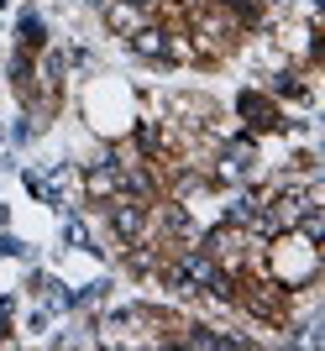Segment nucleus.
<instances>
[{
	"label": "nucleus",
	"instance_id": "obj_8",
	"mask_svg": "<svg viewBox=\"0 0 325 351\" xmlns=\"http://www.w3.org/2000/svg\"><path fill=\"white\" fill-rule=\"evenodd\" d=\"M110 27H136V5H110Z\"/></svg>",
	"mask_w": 325,
	"mask_h": 351
},
{
	"label": "nucleus",
	"instance_id": "obj_10",
	"mask_svg": "<svg viewBox=\"0 0 325 351\" xmlns=\"http://www.w3.org/2000/svg\"><path fill=\"white\" fill-rule=\"evenodd\" d=\"M252 210H257V205H252L247 194H241V199H237V205H231V210H226V215H231V220H241V226H247V220H252Z\"/></svg>",
	"mask_w": 325,
	"mask_h": 351
},
{
	"label": "nucleus",
	"instance_id": "obj_9",
	"mask_svg": "<svg viewBox=\"0 0 325 351\" xmlns=\"http://www.w3.org/2000/svg\"><path fill=\"white\" fill-rule=\"evenodd\" d=\"M21 43H43V21H37V16H21Z\"/></svg>",
	"mask_w": 325,
	"mask_h": 351
},
{
	"label": "nucleus",
	"instance_id": "obj_7",
	"mask_svg": "<svg viewBox=\"0 0 325 351\" xmlns=\"http://www.w3.org/2000/svg\"><path fill=\"white\" fill-rule=\"evenodd\" d=\"M63 236H69V247H89V231H84V220H79V215L63 220Z\"/></svg>",
	"mask_w": 325,
	"mask_h": 351
},
{
	"label": "nucleus",
	"instance_id": "obj_5",
	"mask_svg": "<svg viewBox=\"0 0 325 351\" xmlns=\"http://www.w3.org/2000/svg\"><path fill=\"white\" fill-rule=\"evenodd\" d=\"M241 116H252V121H257V126H273V110H267V100H263V95H241Z\"/></svg>",
	"mask_w": 325,
	"mask_h": 351
},
{
	"label": "nucleus",
	"instance_id": "obj_1",
	"mask_svg": "<svg viewBox=\"0 0 325 351\" xmlns=\"http://www.w3.org/2000/svg\"><path fill=\"white\" fill-rule=\"evenodd\" d=\"M110 231L121 241H136V236L147 231V205H136V199H116L110 205Z\"/></svg>",
	"mask_w": 325,
	"mask_h": 351
},
{
	"label": "nucleus",
	"instance_id": "obj_4",
	"mask_svg": "<svg viewBox=\"0 0 325 351\" xmlns=\"http://www.w3.org/2000/svg\"><path fill=\"white\" fill-rule=\"evenodd\" d=\"M136 53H147V58H173V47L162 43V32H147V27H136Z\"/></svg>",
	"mask_w": 325,
	"mask_h": 351
},
{
	"label": "nucleus",
	"instance_id": "obj_2",
	"mask_svg": "<svg viewBox=\"0 0 325 351\" xmlns=\"http://www.w3.org/2000/svg\"><path fill=\"white\" fill-rule=\"evenodd\" d=\"M252 168H257V152H252V142H231V147H226V178H247Z\"/></svg>",
	"mask_w": 325,
	"mask_h": 351
},
{
	"label": "nucleus",
	"instance_id": "obj_3",
	"mask_svg": "<svg viewBox=\"0 0 325 351\" xmlns=\"http://www.w3.org/2000/svg\"><path fill=\"white\" fill-rule=\"evenodd\" d=\"M84 184H89V194H116L121 189V168H116V162H95Z\"/></svg>",
	"mask_w": 325,
	"mask_h": 351
},
{
	"label": "nucleus",
	"instance_id": "obj_11",
	"mask_svg": "<svg viewBox=\"0 0 325 351\" xmlns=\"http://www.w3.org/2000/svg\"><path fill=\"white\" fill-rule=\"evenodd\" d=\"M21 252H27L21 241H11V236H0V257H21Z\"/></svg>",
	"mask_w": 325,
	"mask_h": 351
},
{
	"label": "nucleus",
	"instance_id": "obj_12",
	"mask_svg": "<svg viewBox=\"0 0 325 351\" xmlns=\"http://www.w3.org/2000/svg\"><path fill=\"white\" fill-rule=\"evenodd\" d=\"M126 5H152V0H126Z\"/></svg>",
	"mask_w": 325,
	"mask_h": 351
},
{
	"label": "nucleus",
	"instance_id": "obj_6",
	"mask_svg": "<svg viewBox=\"0 0 325 351\" xmlns=\"http://www.w3.org/2000/svg\"><path fill=\"white\" fill-rule=\"evenodd\" d=\"M162 231H168V236H189V215H184L178 205H168V210H162Z\"/></svg>",
	"mask_w": 325,
	"mask_h": 351
},
{
	"label": "nucleus",
	"instance_id": "obj_13",
	"mask_svg": "<svg viewBox=\"0 0 325 351\" xmlns=\"http://www.w3.org/2000/svg\"><path fill=\"white\" fill-rule=\"evenodd\" d=\"M0 220H5V205H0Z\"/></svg>",
	"mask_w": 325,
	"mask_h": 351
}]
</instances>
